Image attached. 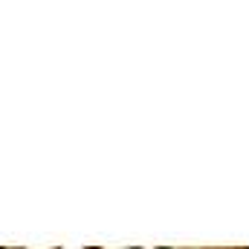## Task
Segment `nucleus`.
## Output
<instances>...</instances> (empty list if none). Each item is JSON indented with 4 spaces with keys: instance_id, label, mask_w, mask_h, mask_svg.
<instances>
[{
    "instance_id": "obj_1",
    "label": "nucleus",
    "mask_w": 249,
    "mask_h": 249,
    "mask_svg": "<svg viewBox=\"0 0 249 249\" xmlns=\"http://www.w3.org/2000/svg\"><path fill=\"white\" fill-rule=\"evenodd\" d=\"M160 249H165V247H160Z\"/></svg>"
}]
</instances>
